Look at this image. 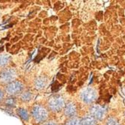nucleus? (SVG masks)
Here are the masks:
<instances>
[{
  "mask_svg": "<svg viewBox=\"0 0 125 125\" xmlns=\"http://www.w3.org/2000/svg\"><path fill=\"white\" fill-rule=\"evenodd\" d=\"M32 115L37 122H43L48 118V111L44 107L36 105L32 109Z\"/></svg>",
  "mask_w": 125,
  "mask_h": 125,
  "instance_id": "f257e3e1",
  "label": "nucleus"
},
{
  "mask_svg": "<svg viewBox=\"0 0 125 125\" xmlns=\"http://www.w3.org/2000/svg\"><path fill=\"white\" fill-rule=\"evenodd\" d=\"M97 97V92L91 88H87L84 90L82 91L81 94V99L82 100L85 104H92L93 102L96 100Z\"/></svg>",
  "mask_w": 125,
  "mask_h": 125,
  "instance_id": "f03ea898",
  "label": "nucleus"
},
{
  "mask_svg": "<svg viewBox=\"0 0 125 125\" xmlns=\"http://www.w3.org/2000/svg\"><path fill=\"white\" fill-rule=\"evenodd\" d=\"M65 106L64 100L60 96H55L52 97L48 102L49 109L54 112H58Z\"/></svg>",
  "mask_w": 125,
  "mask_h": 125,
  "instance_id": "7ed1b4c3",
  "label": "nucleus"
},
{
  "mask_svg": "<svg viewBox=\"0 0 125 125\" xmlns=\"http://www.w3.org/2000/svg\"><path fill=\"white\" fill-rule=\"evenodd\" d=\"M16 76V72L14 69L7 68L0 73V80L4 83H10L13 82Z\"/></svg>",
  "mask_w": 125,
  "mask_h": 125,
  "instance_id": "20e7f679",
  "label": "nucleus"
},
{
  "mask_svg": "<svg viewBox=\"0 0 125 125\" xmlns=\"http://www.w3.org/2000/svg\"><path fill=\"white\" fill-rule=\"evenodd\" d=\"M90 113L91 117L95 120H102L106 115V110L103 107L99 105H94L90 108Z\"/></svg>",
  "mask_w": 125,
  "mask_h": 125,
  "instance_id": "39448f33",
  "label": "nucleus"
},
{
  "mask_svg": "<svg viewBox=\"0 0 125 125\" xmlns=\"http://www.w3.org/2000/svg\"><path fill=\"white\" fill-rule=\"evenodd\" d=\"M23 88H24V85H23V84L20 82L13 81L8 85L6 88V91L9 94L13 95L20 92L23 90Z\"/></svg>",
  "mask_w": 125,
  "mask_h": 125,
  "instance_id": "423d86ee",
  "label": "nucleus"
},
{
  "mask_svg": "<svg viewBox=\"0 0 125 125\" xmlns=\"http://www.w3.org/2000/svg\"><path fill=\"white\" fill-rule=\"evenodd\" d=\"M65 115L68 117H73L76 114V106L73 103L67 104L64 109Z\"/></svg>",
  "mask_w": 125,
  "mask_h": 125,
  "instance_id": "0eeeda50",
  "label": "nucleus"
},
{
  "mask_svg": "<svg viewBox=\"0 0 125 125\" xmlns=\"http://www.w3.org/2000/svg\"><path fill=\"white\" fill-rule=\"evenodd\" d=\"M95 119L91 116H87L80 121L81 125H95Z\"/></svg>",
  "mask_w": 125,
  "mask_h": 125,
  "instance_id": "6e6552de",
  "label": "nucleus"
},
{
  "mask_svg": "<svg viewBox=\"0 0 125 125\" xmlns=\"http://www.w3.org/2000/svg\"><path fill=\"white\" fill-rule=\"evenodd\" d=\"M46 85V79L43 77L38 78L35 82V86L37 89H42Z\"/></svg>",
  "mask_w": 125,
  "mask_h": 125,
  "instance_id": "1a4fd4ad",
  "label": "nucleus"
},
{
  "mask_svg": "<svg viewBox=\"0 0 125 125\" xmlns=\"http://www.w3.org/2000/svg\"><path fill=\"white\" fill-rule=\"evenodd\" d=\"M17 114L20 116V118L24 121H28L29 119V114H28V112L27 111V109H18L17 110Z\"/></svg>",
  "mask_w": 125,
  "mask_h": 125,
  "instance_id": "9d476101",
  "label": "nucleus"
},
{
  "mask_svg": "<svg viewBox=\"0 0 125 125\" xmlns=\"http://www.w3.org/2000/svg\"><path fill=\"white\" fill-rule=\"evenodd\" d=\"M10 60V56L6 54L0 55V67L5 66Z\"/></svg>",
  "mask_w": 125,
  "mask_h": 125,
  "instance_id": "9b49d317",
  "label": "nucleus"
},
{
  "mask_svg": "<svg viewBox=\"0 0 125 125\" xmlns=\"http://www.w3.org/2000/svg\"><path fill=\"white\" fill-rule=\"evenodd\" d=\"M32 97V94L29 92H25L21 94V99L24 101H29Z\"/></svg>",
  "mask_w": 125,
  "mask_h": 125,
  "instance_id": "f8f14e48",
  "label": "nucleus"
},
{
  "mask_svg": "<svg viewBox=\"0 0 125 125\" xmlns=\"http://www.w3.org/2000/svg\"><path fill=\"white\" fill-rule=\"evenodd\" d=\"M106 125H120L118 120L115 118H109L106 122Z\"/></svg>",
  "mask_w": 125,
  "mask_h": 125,
  "instance_id": "ddd939ff",
  "label": "nucleus"
},
{
  "mask_svg": "<svg viewBox=\"0 0 125 125\" xmlns=\"http://www.w3.org/2000/svg\"><path fill=\"white\" fill-rule=\"evenodd\" d=\"M66 125H81L80 120H78V118H71L66 123Z\"/></svg>",
  "mask_w": 125,
  "mask_h": 125,
  "instance_id": "4468645a",
  "label": "nucleus"
},
{
  "mask_svg": "<svg viewBox=\"0 0 125 125\" xmlns=\"http://www.w3.org/2000/svg\"><path fill=\"white\" fill-rule=\"evenodd\" d=\"M5 104L8 106H15L16 104V100L14 97H9L6 100Z\"/></svg>",
  "mask_w": 125,
  "mask_h": 125,
  "instance_id": "2eb2a0df",
  "label": "nucleus"
},
{
  "mask_svg": "<svg viewBox=\"0 0 125 125\" xmlns=\"http://www.w3.org/2000/svg\"><path fill=\"white\" fill-rule=\"evenodd\" d=\"M44 125H57V124H56V123L54 121H49V122L45 124Z\"/></svg>",
  "mask_w": 125,
  "mask_h": 125,
  "instance_id": "dca6fc26",
  "label": "nucleus"
},
{
  "mask_svg": "<svg viewBox=\"0 0 125 125\" xmlns=\"http://www.w3.org/2000/svg\"><path fill=\"white\" fill-rule=\"evenodd\" d=\"M3 97H4V94H3V92H2V91L0 90V101L2 100Z\"/></svg>",
  "mask_w": 125,
  "mask_h": 125,
  "instance_id": "f3484780",
  "label": "nucleus"
},
{
  "mask_svg": "<svg viewBox=\"0 0 125 125\" xmlns=\"http://www.w3.org/2000/svg\"><path fill=\"white\" fill-rule=\"evenodd\" d=\"M124 115H125V112H124Z\"/></svg>",
  "mask_w": 125,
  "mask_h": 125,
  "instance_id": "a211bd4d",
  "label": "nucleus"
}]
</instances>
